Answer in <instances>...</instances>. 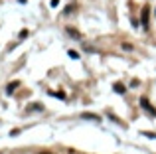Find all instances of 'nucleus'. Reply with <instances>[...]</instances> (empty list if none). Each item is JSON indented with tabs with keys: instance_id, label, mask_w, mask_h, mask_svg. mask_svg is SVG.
<instances>
[{
	"instance_id": "f257e3e1",
	"label": "nucleus",
	"mask_w": 156,
	"mask_h": 154,
	"mask_svg": "<svg viewBox=\"0 0 156 154\" xmlns=\"http://www.w3.org/2000/svg\"><path fill=\"white\" fill-rule=\"evenodd\" d=\"M138 103H140V107H142V109H144V111H146V113H148V115H150V117H156V109L152 107V105H150V101H148V99H146V97H142V99H140V101H138Z\"/></svg>"
},
{
	"instance_id": "7ed1b4c3",
	"label": "nucleus",
	"mask_w": 156,
	"mask_h": 154,
	"mask_svg": "<svg viewBox=\"0 0 156 154\" xmlns=\"http://www.w3.org/2000/svg\"><path fill=\"white\" fill-rule=\"evenodd\" d=\"M16 87H20V81H12V83H8V87H6V93H8V95H12V93L16 91Z\"/></svg>"
},
{
	"instance_id": "1a4fd4ad",
	"label": "nucleus",
	"mask_w": 156,
	"mask_h": 154,
	"mask_svg": "<svg viewBox=\"0 0 156 154\" xmlns=\"http://www.w3.org/2000/svg\"><path fill=\"white\" fill-rule=\"evenodd\" d=\"M57 4H59V0H51V6H53V8H55Z\"/></svg>"
},
{
	"instance_id": "f03ea898",
	"label": "nucleus",
	"mask_w": 156,
	"mask_h": 154,
	"mask_svg": "<svg viewBox=\"0 0 156 154\" xmlns=\"http://www.w3.org/2000/svg\"><path fill=\"white\" fill-rule=\"evenodd\" d=\"M148 16H150V10L144 6V8H142V16H140V22H142L144 28H148Z\"/></svg>"
},
{
	"instance_id": "20e7f679",
	"label": "nucleus",
	"mask_w": 156,
	"mask_h": 154,
	"mask_svg": "<svg viewBox=\"0 0 156 154\" xmlns=\"http://www.w3.org/2000/svg\"><path fill=\"white\" fill-rule=\"evenodd\" d=\"M81 119H87V121H101L99 115H93V113H83L81 115Z\"/></svg>"
},
{
	"instance_id": "39448f33",
	"label": "nucleus",
	"mask_w": 156,
	"mask_h": 154,
	"mask_svg": "<svg viewBox=\"0 0 156 154\" xmlns=\"http://www.w3.org/2000/svg\"><path fill=\"white\" fill-rule=\"evenodd\" d=\"M65 32H67L69 36H73V38H75V40H79V38H81V34H79V32H77V30H73V28H65Z\"/></svg>"
},
{
	"instance_id": "9b49d317",
	"label": "nucleus",
	"mask_w": 156,
	"mask_h": 154,
	"mask_svg": "<svg viewBox=\"0 0 156 154\" xmlns=\"http://www.w3.org/2000/svg\"><path fill=\"white\" fill-rule=\"evenodd\" d=\"M18 2H20V4H24V2H26V0H18Z\"/></svg>"
},
{
	"instance_id": "0eeeda50",
	"label": "nucleus",
	"mask_w": 156,
	"mask_h": 154,
	"mask_svg": "<svg viewBox=\"0 0 156 154\" xmlns=\"http://www.w3.org/2000/svg\"><path fill=\"white\" fill-rule=\"evenodd\" d=\"M42 105H30V107H28V111H42Z\"/></svg>"
},
{
	"instance_id": "9d476101",
	"label": "nucleus",
	"mask_w": 156,
	"mask_h": 154,
	"mask_svg": "<svg viewBox=\"0 0 156 154\" xmlns=\"http://www.w3.org/2000/svg\"><path fill=\"white\" fill-rule=\"evenodd\" d=\"M40 154H53V152H40Z\"/></svg>"
},
{
	"instance_id": "423d86ee",
	"label": "nucleus",
	"mask_w": 156,
	"mask_h": 154,
	"mask_svg": "<svg viewBox=\"0 0 156 154\" xmlns=\"http://www.w3.org/2000/svg\"><path fill=\"white\" fill-rule=\"evenodd\" d=\"M115 91H117V93H125L126 87H125L122 83H115Z\"/></svg>"
},
{
	"instance_id": "f8f14e48",
	"label": "nucleus",
	"mask_w": 156,
	"mask_h": 154,
	"mask_svg": "<svg viewBox=\"0 0 156 154\" xmlns=\"http://www.w3.org/2000/svg\"><path fill=\"white\" fill-rule=\"evenodd\" d=\"M0 154H2V152H0Z\"/></svg>"
},
{
	"instance_id": "6e6552de",
	"label": "nucleus",
	"mask_w": 156,
	"mask_h": 154,
	"mask_svg": "<svg viewBox=\"0 0 156 154\" xmlns=\"http://www.w3.org/2000/svg\"><path fill=\"white\" fill-rule=\"evenodd\" d=\"M69 55H71V59H79V54H77V51H69Z\"/></svg>"
}]
</instances>
